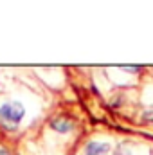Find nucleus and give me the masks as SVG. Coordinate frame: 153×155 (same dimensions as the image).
<instances>
[{
	"mask_svg": "<svg viewBox=\"0 0 153 155\" xmlns=\"http://www.w3.org/2000/svg\"><path fill=\"white\" fill-rule=\"evenodd\" d=\"M24 116L25 110L18 101H11L0 107V124L7 130H16V124L24 119Z\"/></svg>",
	"mask_w": 153,
	"mask_h": 155,
	"instance_id": "obj_1",
	"label": "nucleus"
},
{
	"mask_svg": "<svg viewBox=\"0 0 153 155\" xmlns=\"http://www.w3.org/2000/svg\"><path fill=\"white\" fill-rule=\"evenodd\" d=\"M108 152H110V144L108 143H97V141L88 143L85 148V155H106Z\"/></svg>",
	"mask_w": 153,
	"mask_h": 155,
	"instance_id": "obj_3",
	"label": "nucleus"
},
{
	"mask_svg": "<svg viewBox=\"0 0 153 155\" xmlns=\"http://www.w3.org/2000/svg\"><path fill=\"white\" fill-rule=\"evenodd\" d=\"M115 155H130V150H128L126 146H122V144H121V146L115 150Z\"/></svg>",
	"mask_w": 153,
	"mask_h": 155,
	"instance_id": "obj_4",
	"label": "nucleus"
},
{
	"mask_svg": "<svg viewBox=\"0 0 153 155\" xmlns=\"http://www.w3.org/2000/svg\"><path fill=\"white\" fill-rule=\"evenodd\" d=\"M144 119H146V121H153V107H150V108L144 112Z\"/></svg>",
	"mask_w": 153,
	"mask_h": 155,
	"instance_id": "obj_5",
	"label": "nucleus"
},
{
	"mask_svg": "<svg viewBox=\"0 0 153 155\" xmlns=\"http://www.w3.org/2000/svg\"><path fill=\"white\" fill-rule=\"evenodd\" d=\"M0 155H11V153H9V152H7V150H4V148H2V146H0Z\"/></svg>",
	"mask_w": 153,
	"mask_h": 155,
	"instance_id": "obj_6",
	"label": "nucleus"
},
{
	"mask_svg": "<svg viewBox=\"0 0 153 155\" xmlns=\"http://www.w3.org/2000/svg\"><path fill=\"white\" fill-rule=\"evenodd\" d=\"M50 126H52L56 132H60V134H67V132H70V130L74 128V121H72L70 117L60 116V117H54V119L50 121Z\"/></svg>",
	"mask_w": 153,
	"mask_h": 155,
	"instance_id": "obj_2",
	"label": "nucleus"
}]
</instances>
